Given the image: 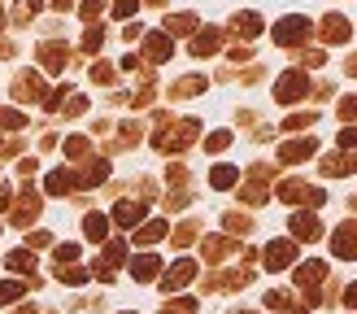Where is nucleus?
<instances>
[{
    "label": "nucleus",
    "mask_w": 357,
    "mask_h": 314,
    "mask_svg": "<svg viewBox=\"0 0 357 314\" xmlns=\"http://www.w3.org/2000/svg\"><path fill=\"white\" fill-rule=\"evenodd\" d=\"M196 135H201V122H196V118H170V114H157V135H153V144L162 149V153H183Z\"/></svg>",
    "instance_id": "f257e3e1"
},
{
    "label": "nucleus",
    "mask_w": 357,
    "mask_h": 314,
    "mask_svg": "<svg viewBox=\"0 0 357 314\" xmlns=\"http://www.w3.org/2000/svg\"><path fill=\"white\" fill-rule=\"evenodd\" d=\"M275 197H279L283 205H310V209H318V205L327 201V192L314 188V184H305V179H283Z\"/></svg>",
    "instance_id": "f03ea898"
},
{
    "label": "nucleus",
    "mask_w": 357,
    "mask_h": 314,
    "mask_svg": "<svg viewBox=\"0 0 357 314\" xmlns=\"http://www.w3.org/2000/svg\"><path fill=\"white\" fill-rule=\"evenodd\" d=\"M310 75H305V70H288V75H279L275 79V100L279 105H296V100H305L310 96Z\"/></svg>",
    "instance_id": "7ed1b4c3"
},
{
    "label": "nucleus",
    "mask_w": 357,
    "mask_h": 314,
    "mask_svg": "<svg viewBox=\"0 0 357 314\" xmlns=\"http://www.w3.org/2000/svg\"><path fill=\"white\" fill-rule=\"evenodd\" d=\"M275 44L279 48H296V44H305L310 40V17H301V13H288L283 22H275Z\"/></svg>",
    "instance_id": "20e7f679"
},
{
    "label": "nucleus",
    "mask_w": 357,
    "mask_h": 314,
    "mask_svg": "<svg viewBox=\"0 0 357 314\" xmlns=\"http://www.w3.org/2000/svg\"><path fill=\"white\" fill-rule=\"evenodd\" d=\"M314 306H318V297H296V292H283V288L266 292V310H279V314H310Z\"/></svg>",
    "instance_id": "39448f33"
},
{
    "label": "nucleus",
    "mask_w": 357,
    "mask_h": 314,
    "mask_svg": "<svg viewBox=\"0 0 357 314\" xmlns=\"http://www.w3.org/2000/svg\"><path fill=\"white\" fill-rule=\"evenodd\" d=\"M261 257H266V262H261L266 271H288L292 262H296V240H292V236H288V240H271Z\"/></svg>",
    "instance_id": "423d86ee"
},
{
    "label": "nucleus",
    "mask_w": 357,
    "mask_h": 314,
    "mask_svg": "<svg viewBox=\"0 0 357 314\" xmlns=\"http://www.w3.org/2000/svg\"><path fill=\"white\" fill-rule=\"evenodd\" d=\"M310 157H318V140H314V135L288 140V144L279 149V162H283V166H301V162H310Z\"/></svg>",
    "instance_id": "0eeeda50"
},
{
    "label": "nucleus",
    "mask_w": 357,
    "mask_h": 314,
    "mask_svg": "<svg viewBox=\"0 0 357 314\" xmlns=\"http://www.w3.org/2000/svg\"><path fill=\"white\" fill-rule=\"evenodd\" d=\"M331 253H335V257H344V262L357 257V218H349V223L335 227V236H331Z\"/></svg>",
    "instance_id": "6e6552de"
},
{
    "label": "nucleus",
    "mask_w": 357,
    "mask_h": 314,
    "mask_svg": "<svg viewBox=\"0 0 357 314\" xmlns=\"http://www.w3.org/2000/svg\"><path fill=\"white\" fill-rule=\"evenodd\" d=\"M288 227H292V240H296V244H301V240H310V244L323 240V223H318L314 209H301V214H292Z\"/></svg>",
    "instance_id": "1a4fd4ad"
},
{
    "label": "nucleus",
    "mask_w": 357,
    "mask_h": 314,
    "mask_svg": "<svg viewBox=\"0 0 357 314\" xmlns=\"http://www.w3.org/2000/svg\"><path fill=\"white\" fill-rule=\"evenodd\" d=\"M318 170L327 174V179H340V174H357V153H327V157H318Z\"/></svg>",
    "instance_id": "9d476101"
},
{
    "label": "nucleus",
    "mask_w": 357,
    "mask_h": 314,
    "mask_svg": "<svg viewBox=\"0 0 357 314\" xmlns=\"http://www.w3.org/2000/svg\"><path fill=\"white\" fill-rule=\"evenodd\" d=\"M323 279H327V262H318V257H310L305 267H296V288H305L310 297H318L314 288L323 284ZM318 301H323V297H318Z\"/></svg>",
    "instance_id": "9b49d317"
},
{
    "label": "nucleus",
    "mask_w": 357,
    "mask_h": 314,
    "mask_svg": "<svg viewBox=\"0 0 357 314\" xmlns=\"http://www.w3.org/2000/svg\"><path fill=\"white\" fill-rule=\"evenodd\" d=\"M44 79L35 75V70H22V75L13 79V100H44Z\"/></svg>",
    "instance_id": "f8f14e48"
},
{
    "label": "nucleus",
    "mask_w": 357,
    "mask_h": 314,
    "mask_svg": "<svg viewBox=\"0 0 357 314\" xmlns=\"http://www.w3.org/2000/svg\"><path fill=\"white\" fill-rule=\"evenodd\" d=\"M192 279H196V262H192V257H178L174 267L162 275V288H166V292H178L183 284H192Z\"/></svg>",
    "instance_id": "ddd939ff"
},
{
    "label": "nucleus",
    "mask_w": 357,
    "mask_h": 314,
    "mask_svg": "<svg viewBox=\"0 0 357 314\" xmlns=\"http://www.w3.org/2000/svg\"><path fill=\"white\" fill-rule=\"evenodd\" d=\"M318 35H323L327 44H349L353 27H349V17H340V13H327L323 22H318Z\"/></svg>",
    "instance_id": "4468645a"
},
{
    "label": "nucleus",
    "mask_w": 357,
    "mask_h": 314,
    "mask_svg": "<svg viewBox=\"0 0 357 314\" xmlns=\"http://www.w3.org/2000/svg\"><path fill=\"white\" fill-rule=\"evenodd\" d=\"M144 214H149L144 201H118L114 214H109V223H118V227H135V223H144Z\"/></svg>",
    "instance_id": "2eb2a0df"
},
{
    "label": "nucleus",
    "mask_w": 357,
    "mask_h": 314,
    "mask_svg": "<svg viewBox=\"0 0 357 314\" xmlns=\"http://www.w3.org/2000/svg\"><path fill=\"white\" fill-rule=\"evenodd\" d=\"M218 44H222V31L218 27H205V31H196L192 35V57H213V52H218Z\"/></svg>",
    "instance_id": "dca6fc26"
},
{
    "label": "nucleus",
    "mask_w": 357,
    "mask_h": 314,
    "mask_svg": "<svg viewBox=\"0 0 357 314\" xmlns=\"http://www.w3.org/2000/svg\"><path fill=\"white\" fill-rule=\"evenodd\" d=\"M144 57H149V61H166V57H174V40H170L166 31L144 35Z\"/></svg>",
    "instance_id": "f3484780"
},
{
    "label": "nucleus",
    "mask_w": 357,
    "mask_h": 314,
    "mask_svg": "<svg viewBox=\"0 0 357 314\" xmlns=\"http://www.w3.org/2000/svg\"><path fill=\"white\" fill-rule=\"evenodd\" d=\"M201 253H205V262H222V257L236 253V240H231V236H205Z\"/></svg>",
    "instance_id": "a211bd4d"
},
{
    "label": "nucleus",
    "mask_w": 357,
    "mask_h": 314,
    "mask_svg": "<svg viewBox=\"0 0 357 314\" xmlns=\"http://www.w3.org/2000/svg\"><path fill=\"white\" fill-rule=\"evenodd\" d=\"M75 188H83V179H79V170H52L48 174V192L52 197H66V192H75Z\"/></svg>",
    "instance_id": "6ab92c4d"
},
{
    "label": "nucleus",
    "mask_w": 357,
    "mask_h": 314,
    "mask_svg": "<svg viewBox=\"0 0 357 314\" xmlns=\"http://www.w3.org/2000/svg\"><path fill=\"white\" fill-rule=\"evenodd\" d=\"M131 275L139 279V284H149V279H162V257H157V253H139V257L131 262Z\"/></svg>",
    "instance_id": "aec40b11"
},
{
    "label": "nucleus",
    "mask_w": 357,
    "mask_h": 314,
    "mask_svg": "<svg viewBox=\"0 0 357 314\" xmlns=\"http://www.w3.org/2000/svg\"><path fill=\"white\" fill-rule=\"evenodd\" d=\"M248 267H240V271H222V275H213V279H205V292H218V288H244L248 284Z\"/></svg>",
    "instance_id": "412c9836"
},
{
    "label": "nucleus",
    "mask_w": 357,
    "mask_h": 314,
    "mask_svg": "<svg viewBox=\"0 0 357 314\" xmlns=\"http://www.w3.org/2000/svg\"><path fill=\"white\" fill-rule=\"evenodd\" d=\"M231 31H236L240 40H253V35H261V13H253V9L236 13V22H231Z\"/></svg>",
    "instance_id": "4be33fe9"
},
{
    "label": "nucleus",
    "mask_w": 357,
    "mask_h": 314,
    "mask_svg": "<svg viewBox=\"0 0 357 314\" xmlns=\"http://www.w3.org/2000/svg\"><path fill=\"white\" fill-rule=\"evenodd\" d=\"M83 236L92 240V244L109 240V214H87V218H83Z\"/></svg>",
    "instance_id": "5701e85b"
},
{
    "label": "nucleus",
    "mask_w": 357,
    "mask_h": 314,
    "mask_svg": "<svg viewBox=\"0 0 357 314\" xmlns=\"http://www.w3.org/2000/svg\"><path fill=\"white\" fill-rule=\"evenodd\" d=\"M66 57H70L66 44H44V48H40V66H44V70H66Z\"/></svg>",
    "instance_id": "b1692460"
},
{
    "label": "nucleus",
    "mask_w": 357,
    "mask_h": 314,
    "mask_svg": "<svg viewBox=\"0 0 357 314\" xmlns=\"http://www.w3.org/2000/svg\"><path fill=\"white\" fill-rule=\"evenodd\" d=\"M205 92V79L201 75H188V79H178L170 87V100H188V96H201Z\"/></svg>",
    "instance_id": "393cba45"
},
{
    "label": "nucleus",
    "mask_w": 357,
    "mask_h": 314,
    "mask_svg": "<svg viewBox=\"0 0 357 314\" xmlns=\"http://www.w3.org/2000/svg\"><path fill=\"white\" fill-rule=\"evenodd\" d=\"M201 27H196V13H174V17H166V35L174 40V35H196Z\"/></svg>",
    "instance_id": "a878e982"
},
{
    "label": "nucleus",
    "mask_w": 357,
    "mask_h": 314,
    "mask_svg": "<svg viewBox=\"0 0 357 314\" xmlns=\"http://www.w3.org/2000/svg\"><path fill=\"white\" fill-rule=\"evenodd\" d=\"M222 227H227V236H231V240H240V236H248V232H253V218H248V214H240V209H231V214L222 218Z\"/></svg>",
    "instance_id": "bb28decb"
},
{
    "label": "nucleus",
    "mask_w": 357,
    "mask_h": 314,
    "mask_svg": "<svg viewBox=\"0 0 357 314\" xmlns=\"http://www.w3.org/2000/svg\"><path fill=\"white\" fill-rule=\"evenodd\" d=\"M162 236H170V223H162V218H153V223H144L135 232V244H157Z\"/></svg>",
    "instance_id": "cd10ccee"
},
{
    "label": "nucleus",
    "mask_w": 357,
    "mask_h": 314,
    "mask_svg": "<svg viewBox=\"0 0 357 314\" xmlns=\"http://www.w3.org/2000/svg\"><path fill=\"white\" fill-rule=\"evenodd\" d=\"M35 214H40V197H35V192H22V201L13 209V223H31Z\"/></svg>",
    "instance_id": "c85d7f7f"
},
{
    "label": "nucleus",
    "mask_w": 357,
    "mask_h": 314,
    "mask_svg": "<svg viewBox=\"0 0 357 314\" xmlns=\"http://www.w3.org/2000/svg\"><path fill=\"white\" fill-rule=\"evenodd\" d=\"M5 262H9V271H17V275H31V279H35V253H31V249H17V253H9Z\"/></svg>",
    "instance_id": "c756f323"
},
{
    "label": "nucleus",
    "mask_w": 357,
    "mask_h": 314,
    "mask_svg": "<svg viewBox=\"0 0 357 314\" xmlns=\"http://www.w3.org/2000/svg\"><path fill=\"white\" fill-rule=\"evenodd\" d=\"M209 184L218 188V192H222V188H236V184H240V170H236V166H213V170H209Z\"/></svg>",
    "instance_id": "7c9ffc66"
},
{
    "label": "nucleus",
    "mask_w": 357,
    "mask_h": 314,
    "mask_svg": "<svg viewBox=\"0 0 357 314\" xmlns=\"http://www.w3.org/2000/svg\"><path fill=\"white\" fill-rule=\"evenodd\" d=\"M40 9H44L40 0H17V5H13V22H17V27H31V17L40 13Z\"/></svg>",
    "instance_id": "2f4dec72"
},
{
    "label": "nucleus",
    "mask_w": 357,
    "mask_h": 314,
    "mask_svg": "<svg viewBox=\"0 0 357 314\" xmlns=\"http://www.w3.org/2000/svg\"><path fill=\"white\" fill-rule=\"evenodd\" d=\"M240 197H244V201H248V205H261V201H266V197H271V188H266V184H261V179H248V184H244V188H240Z\"/></svg>",
    "instance_id": "473e14b6"
},
{
    "label": "nucleus",
    "mask_w": 357,
    "mask_h": 314,
    "mask_svg": "<svg viewBox=\"0 0 357 314\" xmlns=\"http://www.w3.org/2000/svg\"><path fill=\"white\" fill-rule=\"evenodd\" d=\"M122 257H127V240H105V262H109V271L118 267Z\"/></svg>",
    "instance_id": "72a5a7b5"
},
{
    "label": "nucleus",
    "mask_w": 357,
    "mask_h": 314,
    "mask_svg": "<svg viewBox=\"0 0 357 314\" xmlns=\"http://www.w3.org/2000/svg\"><path fill=\"white\" fill-rule=\"evenodd\" d=\"M87 275H92V271H83V267H57L61 284H87Z\"/></svg>",
    "instance_id": "f704fd0d"
},
{
    "label": "nucleus",
    "mask_w": 357,
    "mask_h": 314,
    "mask_svg": "<svg viewBox=\"0 0 357 314\" xmlns=\"http://www.w3.org/2000/svg\"><path fill=\"white\" fill-rule=\"evenodd\" d=\"M79 13H83V22H87V27H96V22H100V13H105V0H83V9H79Z\"/></svg>",
    "instance_id": "c9c22d12"
},
{
    "label": "nucleus",
    "mask_w": 357,
    "mask_h": 314,
    "mask_svg": "<svg viewBox=\"0 0 357 314\" xmlns=\"http://www.w3.org/2000/svg\"><path fill=\"white\" fill-rule=\"evenodd\" d=\"M196 236H201V232H196V223H178L174 227V244H178V249H188Z\"/></svg>",
    "instance_id": "e433bc0d"
},
{
    "label": "nucleus",
    "mask_w": 357,
    "mask_h": 314,
    "mask_svg": "<svg viewBox=\"0 0 357 314\" xmlns=\"http://www.w3.org/2000/svg\"><path fill=\"white\" fill-rule=\"evenodd\" d=\"M314 122H318L314 110H310V114H292L288 122H283V131H305V127H314Z\"/></svg>",
    "instance_id": "4c0bfd02"
},
{
    "label": "nucleus",
    "mask_w": 357,
    "mask_h": 314,
    "mask_svg": "<svg viewBox=\"0 0 357 314\" xmlns=\"http://www.w3.org/2000/svg\"><path fill=\"white\" fill-rule=\"evenodd\" d=\"M100 44H105V31H100V27H87V35H83V52H100Z\"/></svg>",
    "instance_id": "58836bf2"
},
{
    "label": "nucleus",
    "mask_w": 357,
    "mask_h": 314,
    "mask_svg": "<svg viewBox=\"0 0 357 314\" xmlns=\"http://www.w3.org/2000/svg\"><path fill=\"white\" fill-rule=\"evenodd\" d=\"M157 314H196V297H178L174 306H166V310H157Z\"/></svg>",
    "instance_id": "ea45409f"
},
{
    "label": "nucleus",
    "mask_w": 357,
    "mask_h": 314,
    "mask_svg": "<svg viewBox=\"0 0 357 314\" xmlns=\"http://www.w3.org/2000/svg\"><path fill=\"white\" fill-rule=\"evenodd\" d=\"M79 262V244H57V267H75Z\"/></svg>",
    "instance_id": "a19ab883"
},
{
    "label": "nucleus",
    "mask_w": 357,
    "mask_h": 314,
    "mask_svg": "<svg viewBox=\"0 0 357 314\" xmlns=\"http://www.w3.org/2000/svg\"><path fill=\"white\" fill-rule=\"evenodd\" d=\"M22 292H26V284H0V306H13Z\"/></svg>",
    "instance_id": "79ce46f5"
},
{
    "label": "nucleus",
    "mask_w": 357,
    "mask_h": 314,
    "mask_svg": "<svg viewBox=\"0 0 357 314\" xmlns=\"http://www.w3.org/2000/svg\"><path fill=\"white\" fill-rule=\"evenodd\" d=\"M335 144H340L344 153H353V149H357V127H340V135H335Z\"/></svg>",
    "instance_id": "37998d69"
},
{
    "label": "nucleus",
    "mask_w": 357,
    "mask_h": 314,
    "mask_svg": "<svg viewBox=\"0 0 357 314\" xmlns=\"http://www.w3.org/2000/svg\"><path fill=\"white\" fill-rule=\"evenodd\" d=\"M227 144H231V131H213V135L205 140V149H209V153H222Z\"/></svg>",
    "instance_id": "c03bdc74"
},
{
    "label": "nucleus",
    "mask_w": 357,
    "mask_h": 314,
    "mask_svg": "<svg viewBox=\"0 0 357 314\" xmlns=\"http://www.w3.org/2000/svg\"><path fill=\"white\" fill-rule=\"evenodd\" d=\"M87 149H92V144H87L83 135H70V140H66V153H70V157H87Z\"/></svg>",
    "instance_id": "a18cd8bd"
},
{
    "label": "nucleus",
    "mask_w": 357,
    "mask_h": 314,
    "mask_svg": "<svg viewBox=\"0 0 357 314\" xmlns=\"http://www.w3.org/2000/svg\"><path fill=\"white\" fill-rule=\"evenodd\" d=\"M296 57H301V66H323L327 52H323V48H305V52H296Z\"/></svg>",
    "instance_id": "49530a36"
},
{
    "label": "nucleus",
    "mask_w": 357,
    "mask_h": 314,
    "mask_svg": "<svg viewBox=\"0 0 357 314\" xmlns=\"http://www.w3.org/2000/svg\"><path fill=\"white\" fill-rule=\"evenodd\" d=\"M340 118L357 127V96H344V100H340Z\"/></svg>",
    "instance_id": "de8ad7c7"
},
{
    "label": "nucleus",
    "mask_w": 357,
    "mask_h": 314,
    "mask_svg": "<svg viewBox=\"0 0 357 314\" xmlns=\"http://www.w3.org/2000/svg\"><path fill=\"white\" fill-rule=\"evenodd\" d=\"M0 127L17 131V127H22V114H17V110H0Z\"/></svg>",
    "instance_id": "09e8293b"
},
{
    "label": "nucleus",
    "mask_w": 357,
    "mask_h": 314,
    "mask_svg": "<svg viewBox=\"0 0 357 314\" xmlns=\"http://www.w3.org/2000/svg\"><path fill=\"white\" fill-rule=\"evenodd\" d=\"M92 79H96V83H114V66L96 61V66H92Z\"/></svg>",
    "instance_id": "8fccbe9b"
},
{
    "label": "nucleus",
    "mask_w": 357,
    "mask_h": 314,
    "mask_svg": "<svg viewBox=\"0 0 357 314\" xmlns=\"http://www.w3.org/2000/svg\"><path fill=\"white\" fill-rule=\"evenodd\" d=\"M83 110H87V96H70V100H66V114H70V118H79Z\"/></svg>",
    "instance_id": "3c124183"
},
{
    "label": "nucleus",
    "mask_w": 357,
    "mask_h": 314,
    "mask_svg": "<svg viewBox=\"0 0 357 314\" xmlns=\"http://www.w3.org/2000/svg\"><path fill=\"white\" fill-rule=\"evenodd\" d=\"M139 9V0H118V5H114V17H131Z\"/></svg>",
    "instance_id": "603ef678"
},
{
    "label": "nucleus",
    "mask_w": 357,
    "mask_h": 314,
    "mask_svg": "<svg viewBox=\"0 0 357 314\" xmlns=\"http://www.w3.org/2000/svg\"><path fill=\"white\" fill-rule=\"evenodd\" d=\"M44 244H52V236H48V232H35V236H26V249H44Z\"/></svg>",
    "instance_id": "864d4df0"
},
{
    "label": "nucleus",
    "mask_w": 357,
    "mask_h": 314,
    "mask_svg": "<svg viewBox=\"0 0 357 314\" xmlns=\"http://www.w3.org/2000/svg\"><path fill=\"white\" fill-rule=\"evenodd\" d=\"M227 57H231V61H248L253 52H248V44H231V52H227Z\"/></svg>",
    "instance_id": "5fc2aeb1"
},
{
    "label": "nucleus",
    "mask_w": 357,
    "mask_h": 314,
    "mask_svg": "<svg viewBox=\"0 0 357 314\" xmlns=\"http://www.w3.org/2000/svg\"><path fill=\"white\" fill-rule=\"evenodd\" d=\"M340 297H344V306H353V310H357V284H349V288H340Z\"/></svg>",
    "instance_id": "6e6d98bb"
},
{
    "label": "nucleus",
    "mask_w": 357,
    "mask_h": 314,
    "mask_svg": "<svg viewBox=\"0 0 357 314\" xmlns=\"http://www.w3.org/2000/svg\"><path fill=\"white\" fill-rule=\"evenodd\" d=\"M166 201H170V205H174V209H183V205H188V201H192V192H174V197H166Z\"/></svg>",
    "instance_id": "4d7b16f0"
},
{
    "label": "nucleus",
    "mask_w": 357,
    "mask_h": 314,
    "mask_svg": "<svg viewBox=\"0 0 357 314\" xmlns=\"http://www.w3.org/2000/svg\"><path fill=\"white\" fill-rule=\"evenodd\" d=\"M344 70H349V75L357 79V57H349V61H344Z\"/></svg>",
    "instance_id": "13d9d810"
},
{
    "label": "nucleus",
    "mask_w": 357,
    "mask_h": 314,
    "mask_svg": "<svg viewBox=\"0 0 357 314\" xmlns=\"http://www.w3.org/2000/svg\"><path fill=\"white\" fill-rule=\"evenodd\" d=\"M70 5H75V0H57V9H70Z\"/></svg>",
    "instance_id": "bf43d9fd"
},
{
    "label": "nucleus",
    "mask_w": 357,
    "mask_h": 314,
    "mask_svg": "<svg viewBox=\"0 0 357 314\" xmlns=\"http://www.w3.org/2000/svg\"><path fill=\"white\" fill-rule=\"evenodd\" d=\"M13 314H35V310H31V306H22V310H13Z\"/></svg>",
    "instance_id": "052dcab7"
},
{
    "label": "nucleus",
    "mask_w": 357,
    "mask_h": 314,
    "mask_svg": "<svg viewBox=\"0 0 357 314\" xmlns=\"http://www.w3.org/2000/svg\"><path fill=\"white\" fill-rule=\"evenodd\" d=\"M5 201H9V192H5V188H0V205H5Z\"/></svg>",
    "instance_id": "680f3d73"
},
{
    "label": "nucleus",
    "mask_w": 357,
    "mask_h": 314,
    "mask_svg": "<svg viewBox=\"0 0 357 314\" xmlns=\"http://www.w3.org/2000/svg\"><path fill=\"white\" fill-rule=\"evenodd\" d=\"M349 205H353V209H357V192H353V201H349Z\"/></svg>",
    "instance_id": "e2e57ef3"
},
{
    "label": "nucleus",
    "mask_w": 357,
    "mask_h": 314,
    "mask_svg": "<svg viewBox=\"0 0 357 314\" xmlns=\"http://www.w3.org/2000/svg\"><path fill=\"white\" fill-rule=\"evenodd\" d=\"M240 314H248V310H240Z\"/></svg>",
    "instance_id": "0e129e2a"
},
{
    "label": "nucleus",
    "mask_w": 357,
    "mask_h": 314,
    "mask_svg": "<svg viewBox=\"0 0 357 314\" xmlns=\"http://www.w3.org/2000/svg\"><path fill=\"white\" fill-rule=\"evenodd\" d=\"M0 17H5V13H0Z\"/></svg>",
    "instance_id": "69168bd1"
},
{
    "label": "nucleus",
    "mask_w": 357,
    "mask_h": 314,
    "mask_svg": "<svg viewBox=\"0 0 357 314\" xmlns=\"http://www.w3.org/2000/svg\"><path fill=\"white\" fill-rule=\"evenodd\" d=\"M127 314H131V310H127Z\"/></svg>",
    "instance_id": "338daca9"
}]
</instances>
